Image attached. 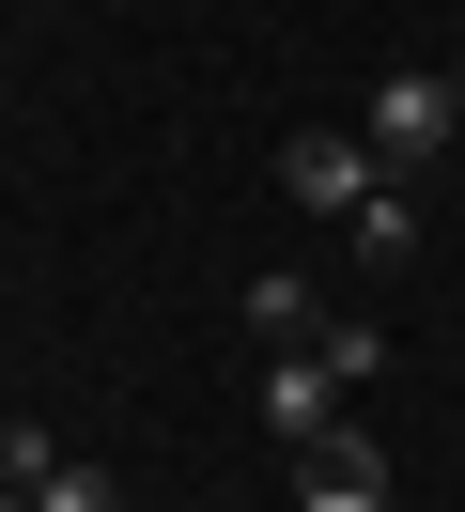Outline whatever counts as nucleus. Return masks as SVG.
Listing matches in <instances>:
<instances>
[{"mask_svg": "<svg viewBox=\"0 0 465 512\" xmlns=\"http://www.w3.org/2000/svg\"><path fill=\"white\" fill-rule=\"evenodd\" d=\"M357 140H372V171H388V187H419L434 156H450L465 140V94L434 63H403V78H372V109H357Z\"/></svg>", "mask_w": 465, "mask_h": 512, "instance_id": "1", "label": "nucleus"}, {"mask_svg": "<svg viewBox=\"0 0 465 512\" xmlns=\"http://www.w3.org/2000/svg\"><path fill=\"white\" fill-rule=\"evenodd\" d=\"M279 187H295L310 218H357L388 171H372V140H326V125H310V140H279Z\"/></svg>", "mask_w": 465, "mask_h": 512, "instance_id": "2", "label": "nucleus"}, {"mask_svg": "<svg viewBox=\"0 0 465 512\" xmlns=\"http://www.w3.org/2000/svg\"><path fill=\"white\" fill-rule=\"evenodd\" d=\"M248 404H264V435H279V450H310V435H341V373H326V357H310V342H295V357H264V388H248Z\"/></svg>", "mask_w": 465, "mask_h": 512, "instance_id": "3", "label": "nucleus"}, {"mask_svg": "<svg viewBox=\"0 0 465 512\" xmlns=\"http://www.w3.org/2000/svg\"><path fill=\"white\" fill-rule=\"evenodd\" d=\"M295 512H388V450L372 435H310L295 450Z\"/></svg>", "mask_w": 465, "mask_h": 512, "instance_id": "4", "label": "nucleus"}, {"mask_svg": "<svg viewBox=\"0 0 465 512\" xmlns=\"http://www.w3.org/2000/svg\"><path fill=\"white\" fill-rule=\"evenodd\" d=\"M248 326H264L279 357H295V342H326V311H310V280H295V264H264V280H248Z\"/></svg>", "mask_w": 465, "mask_h": 512, "instance_id": "5", "label": "nucleus"}, {"mask_svg": "<svg viewBox=\"0 0 465 512\" xmlns=\"http://www.w3.org/2000/svg\"><path fill=\"white\" fill-rule=\"evenodd\" d=\"M341 233H357V264H403V249H419V187H372Z\"/></svg>", "mask_w": 465, "mask_h": 512, "instance_id": "6", "label": "nucleus"}, {"mask_svg": "<svg viewBox=\"0 0 465 512\" xmlns=\"http://www.w3.org/2000/svg\"><path fill=\"white\" fill-rule=\"evenodd\" d=\"M310 357H326L341 388H372V373H388V326H372V311H326V342H310Z\"/></svg>", "mask_w": 465, "mask_h": 512, "instance_id": "7", "label": "nucleus"}, {"mask_svg": "<svg viewBox=\"0 0 465 512\" xmlns=\"http://www.w3.org/2000/svg\"><path fill=\"white\" fill-rule=\"evenodd\" d=\"M31 512H124V481L93 466V450H62V466H47V497H31Z\"/></svg>", "mask_w": 465, "mask_h": 512, "instance_id": "8", "label": "nucleus"}, {"mask_svg": "<svg viewBox=\"0 0 465 512\" xmlns=\"http://www.w3.org/2000/svg\"><path fill=\"white\" fill-rule=\"evenodd\" d=\"M47 466H62L47 419H0V481H16V497H47Z\"/></svg>", "mask_w": 465, "mask_h": 512, "instance_id": "9", "label": "nucleus"}, {"mask_svg": "<svg viewBox=\"0 0 465 512\" xmlns=\"http://www.w3.org/2000/svg\"><path fill=\"white\" fill-rule=\"evenodd\" d=\"M0 512H31V497H16V481H0Z\"/></svg>", "mask_w": 465, "mask_h": 512, "instance_id": "10", "label": "nucleus"}, {"mask_svg": "<svg viewBox=\"0 0 465 512\" xmlns=\"http://www.w3.org/2000/svg\"><path fill=\"white\" fill-rule=\"evenodd\" d=\"M450 94H465V63H450Z\"/></svg>", "mask_w": 465, "mask_h": 512, "instance_id": "11", "label": "nucleus"}]
</instances>
